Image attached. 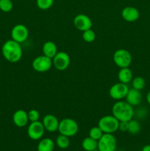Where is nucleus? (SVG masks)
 Listing matches in <instances>:
<instances>
[{
	"label": "nucleus",
	"mask_w": 150,
	"mask_h": 151,
	"mask_svg": "<svg viewBox=\"0 0 150 151\" xmlns=\"http://www.w3.org/2000/svg\"><path fill=\"white\" fill-rule=\"evenodd\" d=\"M3 57L10 63H17L21 59L23 52L20 44L14 40H7L1 47Z\"/></svg>",
	"instance_id": "obj_1"
},
{
	"label": "nucleus",
	"mask_w": 150,
	"mask_h": 151,
	"mask_svg": "<svg viewBox=\"0 0 150 151\" xmlns=\"http://www.w3.org/2000/svg\"><path fill=\"white\" fill-rule=\"evenodd\" d=\"M112 115H113L119 122L121 121L129 122L134 116L133 106L129 104L126 101L119 100L113 106Z\"/></svg>",
	"instance_id": "obj_2"
},
{
	"label": "nucleus",
	"mask_w": 150,
	"mask_h": 151,
	"mask_svg": "<svg viewBox=\"0 0 150 151\" xmlns=\"http://www.w3.org/2000/svg\"><path fill=\"white\" fill-rule=\"evenodd\" d=\"M57 131H59L60 134H63L70 138L77 134L79 131V125L74 119L65 118L61 119L59 122Z\"/></svg>",
	"instance_id": "obj_3"
},
{
	"label": "nucleus",
	"mask_w": 150,
	"mask_h": 151,
	"mask_svg": "<svg viewBox=\"0 0 150 151\" xmlns=\"http://www.w3.org/2000/svg\"><path fill=\"white\" fill-rule=\"evenodd\" d=\"M119 121L113 115H106L100 118L98 126L104 134H113L119 130Z\"/></svg>",
	"instance_id": "obj_4"
},
{
	"label": "nucleus",
	"mask_w": 150,
	"mask_h": 151,
	"mask_svg": "<svg viewBox=\"0 0 150 151\" xmlns=\"http://www.w3.org/2000/svg\"><path fill=\"white\" fill-rule=\"evenodd\" d=\"M113 59L115 64L119 66L120 69L129 67L132 60V55L125 49H119L115 51Z\"/></svg>",
	"instance_id": "obj_5"
},
{
	"label": "nucleus",
	"mask_w": 150,
	"mask_h": 151,
	"mask_svg": "<svg viewBox=\"0 0 150 151\" xmlns=\"http://www.w3.org/2000/svg\"><path fill=\"white\" fill-rule=\"evenodd\" d=\"M117 140L113 134H104L98 140V150L99 151H116Z\"/></svg>",
	"instance_id": "obj_6"
},
{
	"label": "nucleus",
	"mask_w": 150,
	"mask_h": 151,
	"mask_svg": "<svg viewBox=\"0 0 150 151\" xmlns=\"http://www.w3.org/2000/svg\"><path fill=\"white\" fill-rule=\"evenodd\" d=\"M53 65L52 59L47 56L39 55L35 57L32 62V69L38 72H48L51 69V66Z\"/></svg>",
	"instance_id": "obj_7"
},
{
	"label": "nucleus",
	"mask_w": 150,
	"mask_h": 151,
	"mask_svg": "<svg viewBox=\"0 0 150 151\" xmlns=\"http://www.w3.org/2000/svg\"><path fill=\"white\" fill-rule=\"evenodd\" d=\"M71 63L69 55L66 52H57L52 58V63L54 68L58 71H64L68 69Z\"/></svg>",
	"instance_id": "obj_8"
},
{
	"label": "nucleus",
	"mask_w": 150,
	"mask_h": 151,
	"mask_svg": "<svg viewBox=\"0 0 150 151\" xmlns=\"http://www.w3.org/2000/svg\"><path fill=\"white\" fill-rule=\"evenodd\" d=\"M128 91H129V88L127 85L119 82L113 84L110 87L109 90V94L113 100L119 101V100H122V99L126 97Z\"/></svg>",
	"instance_id": "obj_9"
},
{
	"label": "nucleus",
	"mask_w": 150,
	"mask_h": 151,
	"mask_svg": "<svg viewBox=\"0 0 150 151\" xmlns=\"http://www.w3.org/2000/svg\"><path fill=\"white\" fill-rule=\"evenodd\" d=\"M45 131L42 122H40L39 120L32 122L28 126L27 135L31 139L39 140L43 137Z\"/></svg>",
	"instance_id": "obj_10"
},
{
	"label": "nucleus",
	"mask_w": 150,
	"mask_h": 151,
	"mask_svg": "<svg viewBox=\"0 0 150 151\" xmlns=\"http://www.w3.org/2000/svg\"><path fill=\"white\" fill-rule=\"evenodd\" d=\"M29 37V30L25 25L22 24L15 25L11 30V38L16 42L23 43Z\"/></svg>",
	"instance_id": "obj_11"
},
{
	"label": "nucleus",
	"mask_w": 150,
	"mask_h": 151,
	"mask_svg": "<svg viewBox=\"0 0 150 151\" xmlns=\"http://www.w3.org/2000/svg\"><path fill=\"white\" fill-rule=\"evenodd\" d=\"M74 25L78 30L84 32L85 30L91 29L93 22L88 16L85 14H78L74 19Z\"/></svg>",
	"instance_id": "obj_12"
},
{
	"label": "nucleus",
	"mask_w": 150,
	"mask_h": 151,
	"mask_svg": "<svg viewBox=\"0 0 150 151\" xmlns=\"http://www.w3.org/2000/svg\"><path fill=\"white\" fill-rule=\"evenodd\" d=\"M59 122L60 121L53 114H49L45 115L43 118L42 123L44 125V128L46 131H49V132H55L58 130Z\"/></svg>",
	"instance_id": "obj_13"
},
{
	"label": "nucleus",
	"mask_w": 150,
	"mask_h": 151,
	"mask_svg": "<svg viewBox=\"0 0 150 151\" xmlns=\"http://www.w3.org/2000/svg\"><path fill=\"white\" fill-rule=\"evenodd\" d=\"M13 122L14 125L19 128L25 127L29 122L28 113L23 109L16 111L13 115Z\"/></svg>",
	"instance_id": "obj_14"
},
{
	"label": "nucleus",
	"mask_w": 150,
	"mask_h": 151,
	"mask_svg": "<svg viewBox=\"0 0 150 151\" xmlns=\"http://www.w3.org/2000/svg\"><path fill=\"white\" fill-rule=\"evenodd\" d=\"M121 16L124 21L127 22H134L138 20L140 17L138 10L132 6L125 7L121 11Z\"/></svg>",
	"instance_id": "obj_15"
},
{
	"label": "nucleus",
	"mask_w": 150,
	"mask_h": 151,
	"mask_svg": "<svg viewBox=\"0 0 150 151\" xmlns=\"http://www.w3.org/2000/svg\"><path fill=\"white\" fill-rule=\"evenodd\" d=\"M125 98H126V101L131 106H136L142 101V94L139 90L132 88L129 89Z\"/></svg>",
	"instance_id": "obj_16"
},
{
	"label": "nucleus",
	"mask_w": 150,
	"mask_h": 151,
	"mask_svg": "<svg viewBox=\"0 0 150 151\" xmlns=\"http://www.w3.org/2000/svg\"><path fill=\"white\" fill-rule=\"evenodd\" d=\"M42 51L44 55L52 59L57 53V47L54 42L51 41H46L43 44Z\"/></svg>",
	"instance_id": "obj_17"
},
{
	"label": "nucleus",
	"mask_w": 150,
	"mask_h": 151,
	"mask_svg": "<svg viewBox=\"0 0 150 151\" xmlns=\"http://www.w3.org/2000/svg\"><path fill=\"white\" fill-rule=\"evenodd\" d=\"M118 78L119 82L127 84L132 80V72L129 67L121 68L118 73Z\"/></svg>",
	"instance_id": "obj_18"
},
{
	"label": "nucleus",
	"mask_w": 150,
	"mask_h": 151,
	"mask_svg": "<svg viewBox=\"0 0 150 151\" xmlns=\"http://www.w3.org/2000/svg\"><path fill=\"white\" fill-rule=\"evenodd\" d=\"M55 143L51 139L44 138L42 139L37 146L38 151H54Z\"/></svg>",
	"instance_id": "obj_19"
},
{
	"label": "nucleus",
	"mask_w": 150,
	"mask_h": 151,
	"mask_svg": "<svg viewBox=\"0 0 150 151\" xmlns=\"http://www.w3.org/2000/svg\"><path fill=\"white\" fill-rule=\"evenodd\" d=\"M82 147L85 151H94L98 147V141L90 137H85L82 142Z\"/></svg>",
	"instance_id": "obj_20"
},
{
	"label": "nucleus",
	"mask_w": 150,
	"mask_h": 151,
	"mask_svg": "<svg viewBox=\"0 0 150 151\" xmlns=\"http://www.w3.org/2000/svg\"><path fill=\"white\" fill-rule=\"evenodd\" d=\"M56 145L60 149H66L70 145V139L69 137L60 134L56 138Z\"/></svg>",
	"instance_id": "obj_21"
},
{
	"label": "nucleus",
	"mask_w": 150,
	"mask_h": 151,
	"mask_svg": "<svg viewBox=\"0 0 150 151\" xmlns=\"http://www.w3.org/2000/svg\"><path fill=\"white\" fill-rule=\"evenodd\" d=\"M128 132L132 135L138 134L141 131V125L135 119H131L128 122Z\"/></svg>",
	"instance_id": "obj_22"
},
{
	"label": "nucleus",
	"mask_w": 150,
	"mask_h": 151,
	"mask_svg": "<svg viewBox=\"0 0 150 151\" xmlns=\"http://www.w3.org/2000/svg\"><path fill=\"white\" fill-rule=\"evenodd\" d=\"M132 86L133 88L141 91L146 86L145 80L141 77H135L132 80Z\"/></svg>",
	"instance_id": "obj_23"
},
{
	"label": "nucleus",
	"mask_w": 150,
	"mask_h": 151,
	"mask_svg": "<svg viewBox=\"0 0 150 151\" xmlns=\"http://www.w3.org/2000/svg\"><path fill=\"white\" fill-rule=\"evenodd\" d=\"M103 134H104V133L98 125L93 127L89 131V137L94 139L97 140V141L102 137Z\"/></svg>",
	"instance_id": "obj_24"
},
{
	"label": "nucleus",
	"mask_w": 150,
	"mask_h": 151,
	"mask_svg": "<svg viewBox=\"0 0 150 151\" xmlns=\"http://www.w3.org/2000/svg\"><path fill=\"white\" fill-rule=\"evenodd\" d=\"M13 8V3L11 0H0V10L4 13H9Z\"/></svg>",
	"instance_id": "obj_25"
},
{
	"label": "nucleus",
	"mask_w": 150,
	"mask_h": 151,
	"mask_svg": "<svg viewBox=\"0 0 150 151\" xmlns=\"http://www.w3.org/2000/svg\"><path fill=\"white\" fill-rule=\"evenodd\" d=\"M82 38L87 43H92L96 39V33L92 29L82 32Z\"/></svg>",
	"instance_id": "obj_26"
},
{
	"label": "nucleus",
	"mask_w": 150,
	"mask_h": 151,
	"mask_svg": "<svg viewBox=\"0 0 150 151\" xmlns=\"http://www.w3.org/2000/svg\"><path fill=\"white\" fill-rule=\"evenodd\" d=\"M54 0H36V4L39 9L46 10L51 8L54 4Z\"/></svg>",
	"instance_id": "obj_27"
},
{
	"label": "nucleus",
	"mask_w": 150,
	"mask_h": 151,
	"mask_svg": "<svg viewBox=\"0 0 150 151\" xmlns=\"http://www.w3.org/2000/svg\"><path fill=\"white\" fill-rule=\"evenodd\" d=\"M27 113L29 121H30L31 122H36V121L39 120L41 114H40L39 111L38 110H36V109H32V110H30Z\"/></svg>",
	"instance_id": "obj_28"
},
{
	"label": "nucleus",
	"mask_w": 150,
	"mask_h": 151,
	"mask_svg": "<svg viewBox=\"0 0 150 151\" xmlns=\"http://www.w3.org/2000/svg\"><path fill=\"white\" fill-rule=\"evenodd\" d=\"M119 130L121 132H126L128 131L127 121H121L119 124Z\"/></svg>",
	"instance_id": "obj_29"
},
{
	"label": "nucleus",
	"mask_w": 150,
	"mask_h": 151,
	"mask_svg": "<svg viewBox=\"0 0 150 151\" xmlns=\"http://www.w3.org/2000/svg\"><path fill=\"white\" fill-rule=\"evenodd\" d=\"M141 151H150V145H146L144 146Z\"/></svg>",
	"instance_id": "obj_30"
},
{
	"label": "nucleus",
	"mask_w": 150,
	"mask_h": 151,
	"mask_svg": "<svg viewBox=\"0 0 150 151\" xmlns=\"http://www.w3.org/2000/svg\"><path fill=\"white\" fill-rule=\"evenodd\" d=\"M146 100L148 102L149 104L150 105V91L147 93V95H146Z\"/></svg>",
	"instance_id": "obj_31"
},
{
	"label": "nucleus",
	"mask_w": 150,
	"mask_h": 151,
	"mask_svg": "<svg viewBox=\"0 0 150 151\" xmlns=\"http://www.w3.org/2000/svg\"><path fill=\"white\" fill-rule=\"evenodd\" d=\"M94 151H99V150L98 148H97V149H96V150H94Z\"/></svg>",
	"instance_id": "obj_32"
}]
</instances>
